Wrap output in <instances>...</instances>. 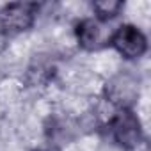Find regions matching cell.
<instances>
[{"label": "cell", "mask_w": 151, "mask_h": 151, "mask_svg": "<svg viewBox=\"0 0 151 151\" xmlns=\"http://www.w3.org/2000/svg\"><path fill=\"white\" fill-rule=\"evenodd\" d=\"M93 9H94L98 20L107 22L119 14V11L123 9V2H119V0H100V2L93 4Z\"/></svg>", "instance_id": "6"}, {"label": "cell", "mask_w": 151, "mask_h": 151, "mask_svg": "<svg viewBox=\"0 0 151 151\" xmlns=\"http://www.w3.org/2000/svg\"><path fill=\"white\" fill-rule=\"evenodd\" d=\"M78 45L86 50H98L103 45V32L94 20H82L77 25Z\"/></svg>", "instance_id": "5"}, {"label": "cell", "mask_w": 151, "mask_h": 151, "mask_svg": "<svg viewBox=\"0 0 151 151\" xmlns=\"http://www.w3.org/2000/svg\"><path fill=\"white\" fill-rule=\"evenodd\" d=\"M139 94V86L130 75H119L110 84H107V96L112 103L121 109H128Z\"/></svg>", "instance_id": "4"}, {"label": "cell", "mask_w": 151, "mask_h": 151, "mask_svg": "<svg viewBox=\"0 0 151 151\" xmlns=\"http://www.w3.org/2000/svg\"><path fill=\"white\" fill-rule=\"evenodd\" d=\"M37 14V4L14 2L0 11V29L6 34H20L32 27Z\"/></svg>", "instance_id": "2"}, {"label": "cell", "mask_w": 151, "mask_h": 151, "mask_svg": "<svg viewBox=\"0 0 151 151\" xmlns=\"http://www.w3.org/2000/svg\"><path fill=\"white\" fill-rule=\"evenodd\" d=\"M112 46L126 59H139L147 50L146 36L133 25H123L110 37Z\"/></svg>", "instance_id": "3"}, {"label": "cell", "mask_w": 151, "mask_h": 151, "mask_svg": "<svg viewBox=\"0 0 151 151\" xmlns=\"http://www.w3.org/2000/svg\"><path fill=\"white\" fill-rule=\"evenodd\" d=\"M112 139L124 149H133L142 140V128L139 117L130 109H121L109 124Z\"/></svg>", "instance_id": "1"}]
</instances>
